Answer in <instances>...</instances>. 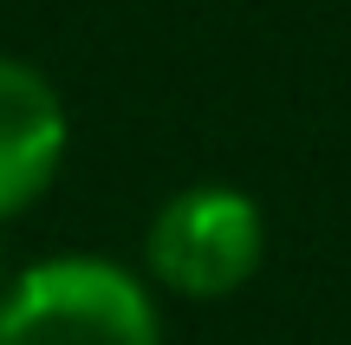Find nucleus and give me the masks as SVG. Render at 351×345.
<instances>
[{
  "mask_svg": "<svg viewBox=\"0 0 351 345\" xmlns=\"http://www.w3.org/2000/svg\"><path fill=\"white\" fill-rule=\"evenodd\" d=\"M0 345H163V313L124 261L52 254L0 287Z\"/></svg>",
  "mask_w": 351,
  "mask_h": 345,
  "instance_id": "1",
  "label": "nucleus"
},
{
  "mask_svg": "<svg viewBox=\"0 0 351 345\" xmlns=\"http://www.w3.org/2000/svg\"><path fill=\"white\" fill-rule=\"evenodd\" d=\"M0 287H7V281H0Z\"/></svg>",
  "mask_w": 351,
  "mask_h": 345,
  "instance_id": "4",
  "label": "nucleus"
},
{
  "mask_svg": "<svg viewBox=\"0 0 351 345\" xmlns=\"http://www.w3.org/2000/svg\"><path fill=\"white\" fill-rule=\"evenodd\" d=\"M65 150H72V117L59 85L39 65L0 52V222L26 215L59 182Z\"/></svg>",
  "mask_w": 351,
  "mask_h": 345,
  "instance_id": "3",
  "label": "nucleus"
},
{
  "mask_svg": "<svg viewBox=\"0 0 351 345\" xmlns=\"http://www.w3.org/2000/svg\"><path fill=\"white\" fill-rule=\"evenodd\" d=\"M267 267V209L234 182H189L143 228V274L176 300H228Z\"/></svg>",
  "mask_w": 351,
  "mask_h": 345,
  "instance_id": "2",
  "label": "nucleus"
}]
</instances>
